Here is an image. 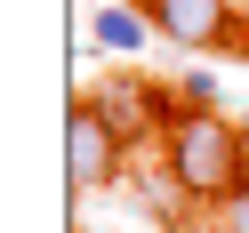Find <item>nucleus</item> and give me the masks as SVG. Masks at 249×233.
Returning a JSON list of instances; mask_svg holds the SVG:
<instances>
[{
  "mask_svg": "<svg viewBox=\"0 0 249 233\" xmlns=\"http://www.w3.org/2000/svg\"><path fill=\"white\" fill-rule=\"evenodd\" d=\"M217 233H249V177H241V193L217 201Z\"/></svg>",
  "mask_w": 249,
  "mask_h": 233,
  "instance_id": "7",
  "label": "nucleus"
},
{
  "mask_svg": "<svg viewBox=\"0 0 249 233\" xmlns=\"http://www.w3.org/2000/svg\"><path fill=\"white\" fill-rule=\"evenodd\" d=\"M177 113H225L217 72H177Z\"/></svg>",
  "mask_w": 249,
  "mask_h": 233,
  "instance_id": "6",
  "label": "nucleus"
},
{
  "mask_svg": "<svg viewBox=\"0 0 249 233\" xmlns=\"http://www.w3.org/2000/svg\"><path fill=\"white\" fill-rule=\"evenodd\" d=\"M89 105L121 129V145H145V137H169V129H177V89L145 81V72H105Z\"/></svg>",
  "mask_w": 249,
  "mask_h": 233,
  "instance_id": "2",
  "label": "nucleus"
},
{
  "mask_svg": "<svg viewBox=\"0 0 249 233\" xmlns=\"http://www.w3.org/2000/svg\"><path fill=\"white\" fill-rule=\"evenodd\" d=\"M89 33H97V49H113V56H137L145 40H161L145 8H121V0H97V17H89Z\"/></svg>",
  "mask_w": 249,
  "mask_h": 233,
  "instance_id": "5",
  "label": "nucleus"
},
{
  "mask_svg": "<svg viewBox=\"0 0 249 233\" xmlns=\"http://www.w3.org/2000/svg\"><path fill=\"white\" fill-rule=\"evenodd\" d=\"M161 153H169L177 193L209 201V209L225 193H241V177H249V129L233 113H177V129L161 137Z\"/></svg>",
  "mask_w": 249,
  "mask_h": 233,
  "instance_id": "1",
  "label": "nucleus"
},
{
  "mask_svg": "<svg viewBox=\"0 0 249 233\" xmlns=\"http://www.w3.org/2000/svg\"><path fill=\"white\" fill-rule=\"evenodd\" d=\"M113 177H121V129L89 97H72V113H65V185L72 193H105Z\"/></svg>",
  "mask_w": 249,
  "mask_h": 233,
  "instance_id": "3",
  "label": "nucleus"
},
{
  "mask_svg": "<svg viewBox=\"0 0 249 233\" xmlns=\"http://www.w3.org/2000/svg\"><path fill=\"white\" fill-rule=\"evenodd\" d=\"M153 17V33L169 40V49H233L241 40V24H233V0H137Z\"/></svg>",
  "mask_w": 249,
  "mask_h": 233,
  "instance_id": "4",
  "label": "nucleus"
}]
</instances>
